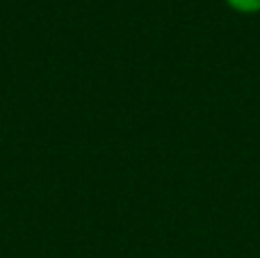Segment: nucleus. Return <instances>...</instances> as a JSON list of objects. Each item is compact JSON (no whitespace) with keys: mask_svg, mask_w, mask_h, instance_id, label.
Listing matches in <instances>:
<instances>
[{"mask_svg":"<svg viewBox=\"0 0 260 258\" xmlns=\"http://www.w3.org/2000/svg\"><path fill=\"white\" fill-rule=\"evenodd\" d=\"M226 5L240 14H258L260 12V0H226Z\"/></svg>","mask_w":260,"mask_h":258,"instance_id":"obj_1","label":"nucleus"}]
</instances>
